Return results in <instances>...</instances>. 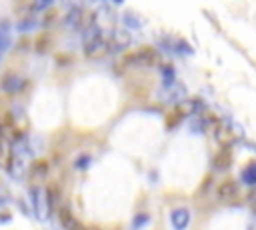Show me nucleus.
I'll return each mask as SVG.
<instances>
[{
	"label": "nucleus",
	"instance_id": "19",
	"mask_svg": "<svg viewBox=\"0 0 256 230\" xmlns=\"http://www.w3.org/2000/svg\"><path fill=\"white\" fill-rule=\"evenodd\" d=\"M116 2H122V0H116Z\"/></svg>",
	"mask_w": 256,
	"mask_h": 230
},
{
	"label": "nucleus",
	"instance_id": "14",
	"mask_svg": "<svg viewBox=\"0 0 256 230\" xmlns=\"http://www.w3.org/2000/svg\"><path fill=\"white\" fill-rule=\"evenodd\" d=\"M10 150L6 148V142H4V138H0V166H6L8 164V160H10Z\"/></svg>",
	"mask_w": 256,
	"mask_h": 230
},
{
	"label": "nucleus",
	"instance_id": "7",
	"mask_svg": "<svg viewBox=\"0 0 256 230\" xmlns=\"http://www.w3.org/2000/svg\"><path fill=\"white\" fill-rule=\"evenodd\" d=\"M110 50H122L130 44V36L126 32H120V30H114L112 32V38H110Z\"/></svg>",
	"mask_w": 256,
	"mask_h": 230
},
{
	"label": "nucleus",
	"instance_id": "8",
	"mask_svg": "<svg viewBox=\"0 0 256 230\" xmlns=\"http://www.w3.org/2000/svg\"><path fill=\"white\" fill-rule=\"evenodd\" d=\"M2 86H4L6 92H18V90L24 86V82H22L20 76H16V74H6L4 80H2Z\"/></svg>",
	"mask_w": 256,
	"mask_h": 230
},
{
	"label": "nucleus",
	"instance_id": "3",
	"mask_svg": "<svg viewBox=\"0 0 256 230\" xmlns=\"http://www.w3.org/2000/svg\"><path fill=\"white\" fill-rule=\"evenodd\" d=\"M32 202H34V208H36V214L38 216H42V218H46L48 216V212H50V206H48V198H46V192H42V190H38V188H34L32 190Z\"/></svg>",
	"mask_w": 256,
	"mask_h": 230
},
{
	"label": "nucleus",
	"instance_id": "12",
	"mask_svg": "<svg viewBox=\"0 0 256 230\" xmlns=\"http://www.w3.org/2000/svg\"><path fill=\"white\" fill-rule=\"evenodd\" d=\"M58 220H60V224L64 228H74L76 226V220H74V216H72V212L68 208H60L58 210Z\"/></svg>",
	"mask_w": 256,
	"mask_h": 230
},
{
	"label": "nucleus",
	"instance_id": "18",
	"mask_svg": "<svg viewBox=\"0 0 256 230\" xmlns=\"http://www.w3.org/2000/svg\"><path fill=\"white\" fill-rule=\"evenodd\" d=\"M148 218L146 216H140V218H134V226H140V224H144Z\"/></svg>",
	"mask_w": 256,
	"mask_h": 230
},
{
	"label": "nucleus",
	"instance_id": "2",
	"mask_svg": "<svg viewBox=\"0 0 256 230\" xmlns=\"http://www.w3.org/2000/svg\"><path fill=\"white\" fill-rule=\"evenodd\" d=\"M158 58H160V54H158V50L156 48H152V46H142V48H138L136 52H134V56L130 58L134 64H142V66H152V64H156L158 62Z\"/></svg>",
	"mask_w": 256,
	"mask_h": 230
},
{
	"label": "nucleus",
	"instance_id": "13",
	"mask_svg": "<svg viewBox=\"0 0 256 230\" xmlns=\"http://www.w3.org/2000/svg\"><path fill=\"white\" fill-rule=\"evenodd\" d=\"M182 118H184V110H182V108H174V110L168 114V118H166V126H168V128H174Z\"/></svg>",
	"mask_w": 256,
	"mask_h": 230
},
{
	"label": "nucleus",
	"instance_id": "4",
	"mask_svg": "<svg viewBox=\"0 0 256 230\" xmlns=\"http://www.w3.org/2000/svg\"><path fill=\"white\" fill-rule=\"evenodd\" d=\"M212 164H214L216 170H228L232 166V150L228 146H222V150L216 152Z\"/></svg>",
	"mask_w": 256,
	"mask_h": 230
},
{
	"label": "nucleus",
	"instance_id": "11",
	"mask_svg": "<svg viewBox=\"0 0 256 230\" xmlns=\"http://www.w3.org/2000/svg\"><path fill=\"white\" fill-rule=\"evenodd\" d=\"M242 180L248 186H256V162L246 164V168L242 170Z\"/></svg>",
	"mask_w": 256,
	"mask_h": 230
},
{
	"label": "nucleus",
	"instance_id": "10",
	"mask_svg": "<svg viewBox=\"0 0 256 230\" xmlns=\"http://www.w3.org/2000/svg\"><path fill=\"white\" fill-rule=\"evenodd\" d=\"M46 172H48V162H46V160H36V162L30 166V176H32V180L44 178Z\"/></svg>",
	"mask_w": 256,
	"mask_h": 230
},
{
	"label": "nucleus",
	"instance_id": "17",
	"mask_svg": "<svg viewBox=\"0 0 256 230\" xmlns=\"http://www.w3.org/2000/svg\"><path fill=\"white\" fill-rule=\"evenodd\" d=\"M52 4V0H36V8L38 10H44V8H48Z\"/></svg>",
	"mask_w": 256,
	"mask_h": 230
},
{
	"label": "nucleus",
	"instance_id": "5",
	"mask_svg": "<svg viewBox=\"0 0 256 230\" xmlns=\"http://www.w3.org/2000/svg\"><path fill=\"white\" fill-rule=\"evenodd\" d=\"M236 192H238V184L234 180H230V178L222 180L218 184V188H216V194H218L220 200H230V198L236 196Z\"/></svg>",
	"mask_w": 256,
	"mask_h": 230
},
{
	"label": "nucleus",
	"instance_id": "16",
	"mask_svg": "<svg viewBox=\"0 0 256 230\" xmlns=\"http://www.w3.org/2000/svg\"><path fill=\"white\" fill-rule=\"evenodd\" d=\"M246 202H248V208H250V210H252V212L256 214V188H254V190H252V192L248 194Z\"/></svg>",
	"mask_w": 256,
	"mask_h": 230
},
{
	"label": "nucleus",
	"instance_id": "9",
	"mask_svg": "<svg viewBox=\"0 0 256 230\" xmlns=\"http://www.w3.org/2000/svg\"><path fill=\"white\" fill-rule=\"evenodd\" d=\"M10 46V24L6 20L0 22V56L2 52H6Z\"/></svg>",
	"mask_w": 256,
	"mask_h": 230
},
{
	"label": "nucleus",
	"instance_id": "15",
	"mask_svg": "<svg viewBox=\"0 0 256 230\" xmlns=\"http://www.w3.org/2000/svg\"><path fill=\"white\" fill-rule=\"evenodd\" d=\"M50 46V36L48 34H42L40 38H38V42H36V48H38V52H46V48Z\"/></svg>",
	"mask_w": 256,
	"mask_h": 230
},
{
	"label": "nucleus",
	"instance_id": "6",
	"mask_svg": "<svg viewBox=\"0 0 256 230\" xmlns=\"http://www.w3.org/2000/svg\"><path fill=\"white\" fill-rule=\"evenodd\" d=\"M170 220H172V226H174V228L184 230V228L188 226V222H190V212H188L186 208H176V210H172Z\"/></svg>",
	"mask_w": 256,
	"mask_h": 230
},
{
	"label": "nucleus",
	"instance_id": "1",
	"mask_svg": "<svg viewBox=\"0 0 256 230\" xmlns=\"http://www.w3.org/2000/svg\"><path fill=\"white\" fill-rule=\"evenodd\" d=\"M110 52V42H108V38H104L100 32H94L88 40H86V44H84V54L88 56V58H100V56H104V54H108Z\"/></svg>",
	"mask_w": 256,
	"mask_h": 230
}]
</instances>
